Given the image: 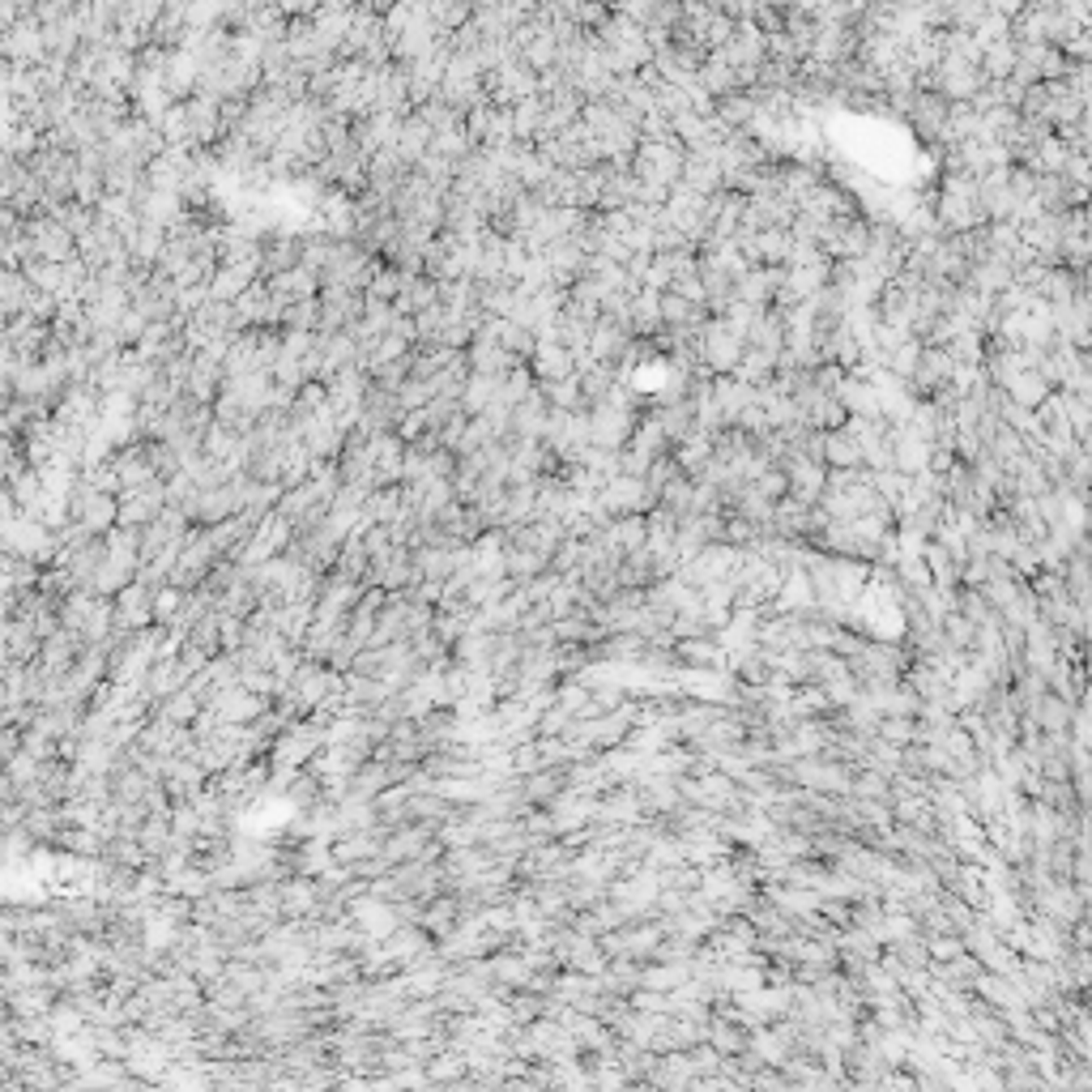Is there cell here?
Returning <instances> with one entry per match:
<instances>
[{"label": "cell", "instance_id": "cell-1", "mask_svg": "<svg viewBox=\"0 0 1092 1092\" xmlns=\"http://www.w3.org/2000/svg\"><path fill=\"white\" fill-rule=\"evenodd\" d=\"M824 461H832V466H853V461H862V444L858 435H824Z\"/></svg>", "mask_w": 1092, "mask_h": 1092}]
</instances>
